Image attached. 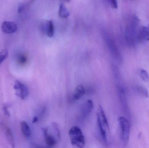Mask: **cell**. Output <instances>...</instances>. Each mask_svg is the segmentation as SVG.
Returning a JSON list of instances; mask_svg holds the SVG:
<instances>
[{"label":"cell","mask_w":149,"mask_h":148,"mask_svg":"<svg viewBox=\"0 0 149 148\" xmlns=\"http://www.w3.org/2000/svg\"><path fill=\"white\" fill-rule=\"evenodd\" d=\"M85 94V89L82 85H79L76 87L72 94V99L78 101Z\"/></svg>","instance_id":"7c38bea8"},{"label":"cell","mask_w":149,"mask_h":148,"mask_svg":"<svg viewBox=\"0 0 149 148\" xmlns=\"http://www.w3.org/2000/svg\"><path fill=\"white\" fill-rule=\"evenodd\" d=\"M119 127L120 128V138L124 146H127L129 140L130 135V125L129 121L125 117L118 118Z\"/></svg>","instance_id":"277c9868"},{"label":"cell","mask_w":149,"mask_h":148,"mask_svg":"<svg viewBox=\"0 0 149 148\" xmlns=\"http://www.w3.org/2000/svg\"><path fill=\"white\" fill-rule=\"evenodd\" d=\"M140 76L142 80L147 83L149 81V74L145 70H141L140 71Z\"/></svg>","instance_id":"ac0fdd59"},{"label":"cell","mask_w":149,"mask_h":148,"mask_svg":"<svg viewBox=\"0 0 149 148\" xmlns=\"http://www.w3.org/2000/svg\"><path fill=\"white\" fill-rule=\"evenodd\" d=\"M69 136L72 146L77 148L84 147L85 139L81 129L77 126L72 127L69 130Z\"/></svg>","instance_id":"3957f363"},{"label":"cell","mask_w":149,"mask_h":148,"mask_svg":"<svg viewBox=\"0 0 149 148\" xmlns=\"http://www.w3.org/2000/svg\"><path fill=\"white\" fill-rule=\"evenodd\" d=\"M35 1V0H30L29 1V2H28V3H27V4H24V7H25V8H26V7L28 6V5L31 4V3H32V2H34Z\"/></svg>","instance_id":"603a6c76"},{"label":"cell","mask_w":149,"mask_h":148,"mask_svg":"<svg viewBox=\"0 0 149 148\" xmlns=\"http://www.w3.org/2000/svg\"><path fill=\"white\" fill-rule=\"evenodd\" d=\"M148 28L149 29V25Z\"/></svg>","instance_id":"484cf974"},{"label":"cell","mask_w":149,"mask_h":148,"mask_svg":"<svg viewBox=\"0 0 149 148\" xmlns=\"http://www.w3.org/2000/svg\"><path fill=\"white\" fill-rule=\"evenodd\" d=\"M136 89L138 94L145 97H148L149 96L148 91L144 87L141 86H136Z\"/></svg>","instance_id":"e0dca14e"},{"label":"cell","mask_w":149,"mask_h":148,"mask_svg":"<svg viewBox=\"0 0 149 148\" xmlns=\"http://www.w3.org/2000/svg\"><path fill=\"white\" fill-rule=\"evenodd\" d=\"M5 134H6V137L9 142L10 144L12 146V147H14L15 145V140H14L13 134L10 129L8 127L6 128Z\"/></svg>","instance_id":"2e32d148"},{"label":"cell","mask_w":149,"mask_h":148,"mask_svg":"<svg viewBox=\"0 0 149 148\" xmlns=\"http://www.w3.org/2000/svg\"><path fill=\"white\" fill-rule=\"evenodd\" d=\"M58 15L62 19H67L70 17V13L64 4H60L58 11Z\"/></svg>","instance_id":"9a60e30c"},{"label":"cell","mask_w":149,"mask_h":148,"mask_svg":"<svg viewBox=\"0 0 149 148\" xmlns=\"http://www.w3.org/2000/svg\"><path fill=\"white\" fill-rule=\"evenodd\" d=\"M8 54V50L4 49L0 51V65L7 58Z\"/></svg>","instance_id":"d6986e66"},{"label":"cell","mask_w":149,"mask_h":148,"mask_svg":"<svg viewBox=\"0 0 149 148\" xmlns=\"http://www.w3.org/2000/svg\"><path fill=\"white\" fill-rule=\"evenodd\" d=\"M20 61L22 63H24L26 62V58L24 56H22L21 57H20Z\"/></svg>","instance_id":"44dd1931"},{"label":"cell","mask_w":149,"mask_h":148,"mask_svg":"<svg viewBox=\"0 0 149 148\" xmlns=\"http://www.w3.org/2000/svg\"><path fill=\"white\" fill-rule=\"evenodd\" d=\"M45 32L49 37H52L54 34L55 28L54 23L52 21H48L45 23Z\"/></svg>","instance_id":"4fadbf2b"},{"label":"cell","mask_w":149,"mask_h":148,"mask_svg":"<svg viewBox=\"0 0 149 148\" xmlns=\"http://www.w3.org/2000/svg\"><path fill=\"white\" fill-rule=\"evenodd\" d=\"M138 42L149 41V29L143 27L139 28L138 33Z\"/></svg>","instance_id":"30bf717a"},{"label":"cell","mask_w":149,"mask_h":148,"mask_svg":"<svg viewBox=\"0 0 149 148\" xmlns=\"http://www.w3.org/2000/svg\"><path fill=\"white\" fill-rule=\"evenodd\" d=\"M117 90L120 102L122 107L123 111H124V114L127 116H130V112L129 107L127 102L125 89L120 83H118L117 84Z\"/></svg>","instance_id":"5b68a950"},{"label":"cell","mask_w":149,"mask_h":148,"mask_svg":"<svg viewBox=\"0 0 149 148\" xmlns=\"http://www.w3.org/2000/svg\"><path fill=\"white\" fill-rule=\"evenodd\" d=\"M44 137L46 145L52 147L60 140L61 133L58 125L53 122L50 126L43 129Z\"/></svg>","instance_id":"7a4b0ae2"},{"label":"cell","mask_w":149,"mask_h":148,"mask_svg":"<svg viewBox=\"0 0 149 148\" xmlns=\"http://www.w3.org/2000/svg\"><path fill=\"white\" fill-rule=\"evenodd\" d=\"M94 104L93 101L88 100L85 102L82 106L80 110V116L81 119H86L92 112L93 109Z\"/></svg>","instance_id":"ba28073f"},{"label":"cell","mask_w":149,"mask_h":148,"mask_svg":"<svg viewBox=\"0 0 149 148\" xmlns=\"http://www.w3.org/2000/svg\"><path fill=\"white\" fill-rule=\"evenodd\" d=\"M139 20L135 15L130 17L125 30V37L130 47H134L138 41V25Z\"/></svg>","instance_id":"6da1fadb"},{"label":"cell","mask_w":149,"mask_h":148,"mask_svg":"<svg viewBox=\"0 0 149 148\" xmlns=\"http://www.w3.org/2000/svg\"><path fill=\"white\" fill-rule=\"evenodd\" d=\"M107 42L112 58L117 63L120 64H122L123 61L122 56L114 42L109 38H107Z\"/></svg>","instance_id":"8992f818"},{"label":"cell","mask_w":149,"mask_h":148,"mask_svg":"<svg viewBox=\"0 0 149 148\" xmlns=\"http://www.w3.org/2000/svg\"><path fill=\"white\" fill-rule=\"evenodd\" d=\"M109 1L113 8L116 9L118 8V4L116 0H109Z\"/></svg>","instance_id":"ffe728a7"},{"label":"cell","mask_w":149,"mask_h":148,"mask_svg":"<svg viewBox=\"0 0 149 148\" xmlns=\"http://www.w3.org/2000/svg\"><path fill=\"white\" fill-rule=\"evenodd\" d=\"M3 111H4V113L6 114V115L9 116V113L8 111L7 107H4L3 108Z\"/></svg>","instance_id":"7402d4cb"},{"label":"cell","mask_w":149,"mask_h":148,"mask_svg":"<svg viewBox=\"0 0 149 148\" xmlns=\"http://www.w3.org/2000/svg\"><path fill=\"white\" fill-rule=\"evenodd\" d=\"M97 125L98 131L100 136L102 140L105 144L108 143V138L107 136V131H108L105 127L102 124L100 120L97 118Z\"/></svg>","instance_id":"8fae6325"},{"label":"cell","mask_w":149,"mask_h":148,"mask_svg":"<svg viewBox=\"0 0 149 148\" xmlns=\"http://www.w3.org/2000/svg\"><path fill=\"white\" fill-rule=\"evenodd\" d=\"M38 118L37 116H35L33 118V120H32V123H35L37 122L38 121Z\"/></svg>","instance_id":"cb8c5ba5"},{"label":"cell","mask_w":149,"mask_h":148,"mask_svg":"<svg viewBox=\"0 0 149 148\" xmlns=\"http://www.w3.org/2000/svg\"><path fill=\"white\" fill-rule=\"evenodd\" d=\"M14 89L16 95L22 100H25L29 96V90L26 85L19 81L15 82Z\"/></svg>","instance_id":"52a82bcc"},{"label":"cell","mask_w":149,"mask_h":148,"mask_svg":"<svg viewBox=\"0 0 149 148\" xmlns=\"http://www.w3.org/2000/svg\"><path fill=\"white\" fill-rule=\"evenodd\" d=\"M1 28L3 32L7 34L15 33L17 29L16 23L12 21H4L2 24Z\"/></svg>","instance_id":"9c48e42d"},{"label":"cell","mask_w":149,"mask_h":148,"mask_svg":"<svg viewBox=\"0 0 149 148\" xmlns=\"http://www.w3.org/2000/svg\"><path fill=\"white\" fill-rule=\"evenodd\" d=\"M21 129L24 136L27 139H29L31 137V130L27 122L22 121L21 123Z\"/></svg>","instance_id":"5bb4252c"},{"label":"cell","mask_w":149,"mask_h":148,"mask_svg":"<svg viewBox=\"0 0 149 148\" xmlns=\"http://www.w3.org/2000/svg\"><path fill=\"white\" fill-rule=\"evenodd\" d=\"M60 1H62L64 2L65 3H69L72 1V0H60Z\"/></svg>","instance_id":"d4e9b609"}]
</instances>
